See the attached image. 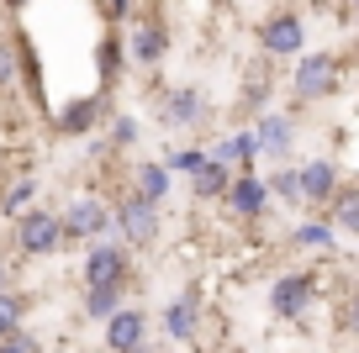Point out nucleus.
<instances>
[{
    "label": "nucleus",
    "instance_id": "1",
    "mask_svg": "<svg viewBox=\"0 0 359 353\" xmlns=\"http://www.w3.org/2000/svg\"><path fill=\"white\" fill-rule=\"evenodd\" d=\"M116 227H122V237H127V248H154L158 243V206L148 195H122L116 200Z\"/></svg>",
    "mask_w": 359,
    "mask_h": 353
},
{
    "label": "nucleus",
    "instance_id": "2",
    "mask_svg": "<svg viewBox=\"0 0 359 353\" xmlns=\"http://www.w3.org/2000/svg\"><path fill=\"white\" fill-rule=\"evenodd\" d=\"M16 243H22V254H32V258L53 254V248L64 243V216H58V211L32 206L27 216H16Z\"/></svg>",
    "mask_w": 359,
    "mask_h": 353
},
{
    "label": "nucleus",
    "instance_id": "3",
    "mask_svg": "<svg viewBox=\"0 0 359 353\" xmlns=\"http://www.w3.org/2000/svg\"><path fill=\"white\" fill-rule=\"evenodd\" d=\"M291 90L302 100H323V95H338V64L327 53H306L291 74Z\"/></svg>",
    "mask_w": 359,
    "mask_h": 353
},
{
    "label": "nucleus",
    "instance_id": "4",
    "mask_svg": "<svg viewBox=\"0 0 359 353\" xmlns=\"http://www.w3.org/2000/svg\"><path fill=\"white\" fill-rule=\"evenodd\" d=\"M259 48H264V53H275V58H296V53L306 48L302 16H296V11H275L264 27H259Z\"/></svg>",
    "mask_w": 359,
    "mask_h": 353
},
{
    "label": "nucleus",
    "instance_id": "5",
    "mask_svg": "<svg viewBox=\"0 0 359 353\" xmlns=\"http://www.w3.org/2000/svg\"><path fill=\"white\" fill-rule=\"evenodd\" d=\"M312 296H317V279L312 275H280L275 285H269V306H275V317H285V321L306 317Z\"/></svg>",
    "mask_w": 359,
    "mask_h": 353
},
{
    "label": "nucleus",
    "instance_id": "6",
    "mask_svg": "<svg viewBox=\"0 0 359 353\" xmlns=\"http://www.w3.org/2000/svg\"><path fill=\"white\" fill-rule=\"evenodd\" d=\"M122 279H127V248L95 237V248L85 254V285H122Z\"/></svg>",
    "mask_w": 359,
    "mask_h": 353
},
{
    "label": "nucleus",
    "instance_id": "7",
    "mask_svg": "<svg viewBox=\"0 0 359 353\" xmlns=\"http://www.w3.org/2000/svg\"><path fill=\"white\" fill-rule=\"evenodd\" d=\"M158 116H164L169 127H196L206 116V95L196 85H175V90H164V100H158Z\"/></svg>",
    "mask_w": 359,
    "mask_h": 353
},
{
    "label": "nucleus",
    "instance_id": "8",
    "mask_svg": "<svg viewBox=\"0 0 359 353\" xmlns=\"http://www.w3.org/2000/svg\"><path fill=\"white\" fill-rule=\"evenodd\" d=\"M291 143H296V122L285 116V111H264L259 127H254V148L264 158H285V153H291Z\"/></svg>",
    "mask_w": 359,
    "mask_h": 353
},
{
    "label": "nucleus",
    "instance_id": "9",
    "mask_svg": "<svg viewBox=\"0 0 359 353\" xmlns=\"http://www.w3.org/2000/svg\"><path fill=\"white\" fill-rule=\"evenodd\" d=\"M227 206H233V216H264V200H269V185L259 174H248V169H238L233 179H227Z\"/></svg>",
    "mask_w": 359,
    "mask_h": 353
},
{
    "label": "nucleus",
    "instance_id": "10",
    "mask_svg": "<svg viewBox=\"0 0 359 353\" xmlns=\"http://www.w3.org/2000/svg\"><path fill=\"white\" fill-rule=\"evenodd\" d=\"M143 338H148V317H143V311L116 306L111 317H106V348H111V353H133Z\"/></svg>",
    "mask_w": 359,
    "mask_h": 353
},
{
    "label": "nucleus",
    "instance_id": "11",
    "mask_svg": "<svg viewBox=\"0 0 359 353\" xmlns=\"http://www.w3.org/2000/svg\"><path fill=\"white\" fill-rule=\"evenodd\" d=\"M111 227V206L106 200H74V206L64 211V237H101V232Z\"/></svg>",
    "mask_w": 359,
    "mask_h": 353
},
{
    "label": "nucleus",
    "instance_id": "12",
    "mask_svg": "<svg viewBox=\"0 0 359 353\" xmlns=\"http://www.w3.org/2000/svg\"><path fill=\"white\" fill-rule=\"evenodd\" d=\"M122 48H127L143 69H158V64H164V53H169V27H164V22H137L133 37H127Z\"/></svg>",
    "mask_w": 359,
    "mask_h": 353
},
{
    "label": "nucleus",
    "instance_id": "13",
    "mask_svg": "<svg viewBox=\"0 0 359 353\" xmlns=\"http://www.w3.org/2000/svg\"><path fill=\"white\" fill-rule=\"evenodd\" d=\"M296 179H302V200L323 206V200H333V190H338V164L333 158H312V164L296 169Z\"/></svg>",
    "mask_w": 359,
    "mask_h": 353
},
{
    "label": "nucleus",
    "instance_id": "14",
    "mask_svg": "<svg viewBox=\"0 0 359 353\" xmlns=\"http://www.w3.org/2000/svg\"><path fill=\"white\" fill-rule=\"evenodd\" d=\"M196 327H201V306H196V296L185 290L180 300H169V311H164V332L175 342H196Z\"/></svg>",
    "mask_w": 359,
    "mask_h": 353
},
{
    "label": "nucleus",
    "instance_id": "15",
    "mask_svg": "<svg viewBox=\"0 0 359 353\" xmlns=\"http://www.w3.org/2000/svg\"><path fill=\"white\" fill-rule=\"evenodd\" d=\"M227 179H233V169H227L222 158H212V153L191 169V185H196V195H201V200H217L227 190Z\"/></svg>",
    "mask_w": 359,
    "mask_h": 353
},
{
    "label": "nucleus",
    "instance_id": "16",
    "mask_svg": "<svg viewBox=\"0 0 359 353\" xmlns=\"http://www.w3.org/2000/svg\"><path fill=\"white\" fill-rule=\"evenodd\" d=\"M101 122V95H85V100H69L64 116H58V127H64L69 137H85L90 127Z\"/></svg>",
    "mask_w": 359,
    "mask_h": 353
},
{
    "label": "nucleus",
    "instance_id": "17",
    "mask_svg": "<svg viewBox=\"0 0 359 353\" xmlns=\"http://www.w3.org/2000/svg\"><path fill=\"white\" fill-rule=\"evenodd\" d=\"M212 158H222V164L227 169H248V164H254V158H259V148H254V132H227L222 137V143H217V153Z\"/></svg>",
    "mask_w": 359,
    "mask_h": 353
},
{
    "label": "nucleus",
    "instance_id": "18",
    "mask_svg": "<svg viewBox=\"0 0 359 353\" xmlns=\"http://www.w3.org/2000/svg\"><path fill=\"white\" fill-rule=\"evenodd\" d=\"M133 179H137V195H148L154 206L169 195V164H137Z\"/></svg>",
    "mask_w": 359,
    "mask_h": 353
},
{
    "label": "nucleus",
    "instance_id": "19",
    "mask_svg": "<svg viewBox=\"0 0 359 353\" xmlns=\"http://www.w3.org/2000/svg\"><path fill=\"white\" fill-rule=\"evenodd\" d=\"M116 306H122V285H90V296H85V317L106 321Z\"/></svg>",
    "mask_w": 359,
    "mask_h": 353
},
{
    "label": "nucleus",
    "instance_id": "20",
    "mask_svg": "<svg viewBox=\"0 0 359 353\" xmlns=\"http://www.w3.org/2000/svg\"><path fill=\"white\" fill-rule=\"evenodd\" d=\"M333 221L359 237V185L354 190H333Z\"/></svg>",
    "mask_w": 359,
    "mask_h": 353
},
{
    "label": "nucleus",
    "instance_id": "21",
    "mask_svg": "<svg viewBox=\"0 0 359 353\" xmlns=\"http://www.w3.org/2000/svg\"><path fill=\"white\" fill-rule=\"evenodd\" d=\"M291 243H302V248H333V227H327V221H306V227H296L291 232Z\"/></svg>",
    "mask_w": 359,
    "mask_h": 353
},
{
    "label": "nucleus",
    "instance_id": "22",
    "mask_svg": "<svg viewBox=\"0 0 359 353\" xmlns=\"http://www.w3.org/2000/svg\"><path fill=\"white\" fill-rule=\"evenodd\" d=\"M22 311H27V300H22V296H11V290H0V338L22 327Z\"/></svg>",
    "mask_w": 359,
    "mask_h": 353
},
{
    "label": "nucleus",
    "instance_id": "23",
    "mask_svg": "<svg viewBox=\"0 0 359 353\" xmlns=\"http://www.w3.org/2000/svg\"><path fill=\"white\" fill-rule=\"evenodd\" d=\"M32 195H37V179L27 174V179H16L11 185V195H6V216H22L27 206H32Z\"/></svg>",
    "mask_w": 359,
    "mask_h": 353
},
{
    "label": "nucleus",
    "instance_id": "24",
    "mask_svg": "<svg viewBox=\"0 0 359 353\" xmlns=\"http://www.w3.org/2000/svg\"><path fill=\"white\" fill-rule=\"evenodd\" d=\"M269 195H280V200H302V179H296V169H280V174L269 179Z\"/></svg>",
    "mask_w": 359,
    "mask_h": 353
},
{
    "label": "nucleus",
    "instance_id": "25",
    "mask_svg": "<svg viewBox=\"0 0 359 353\" xmlns=\"http://www.w3.org/2000/svg\"><path fill=\"white\" fill-rule=\"evenodd\" d=\"M101 74L106 79L122 74V37H106V43H101Z\"/></svg>",
    "mask_w": 359,
    "mask_h": 353
},
{
    "label": "nucleus",
    "instance_id": "26",
    "mask_svg": "<svg viewBox=\"0 0 359 353\" xmlns=\"http://www.w3.org/2000/svg\"><path fill=\"white\" fill-rule=\"evenodd\" d=\"M137 143V122L133 116H111V148H133Z\"/></svg>",
    "mask_w": 359,
    "mask_h": 353
},
{
    "label": "nucleus",
    "instance_id": "27",
    "mask_svg": "<svg viewBox=\"0 0 359 353\" xmlns=\"http://www.w3.org/2000/svg\"><path fill=\"white\" fill-rule=\"evenodd\" d=\"M11 79H16V48L6 43V37H0V90L11 85Z\"/></svg>",
    "mask_w": 359,
    "mask_h": 353
},
{
    "label": "nucleus",
    "instance_id": "28",
    "mask_svg": "<svg viewBox=\"0 0 359 353\" xmlns=\"http://www.w3.org/2000/svg\"><path fill=\"white\" fill-rule=\"evenodd\" d=\"M201 158H206L201 148H185V153H175V158H169V169H185V174H191V169L201 164Z\"/></svg>",
    "mask_w": 359,
    "mask_h": 353
},
{
    "label": "nucleus",
    "instance_id": "29",
    "mask_svg": "<svg viewBox=\"0 0 359 353\" xmlns=\"http://www.w3.org/2000/svg\"><path fill=\"white\" fill-rule=\"evenodd\" d=\"M0 353H32V342L16 338V332H6V338H0Z\"/></svg>",
    "mask_w": 359,
    "mask_h": 353
},
{
    "label": "nucleus",
    "instance_id": "30",
    "mask_svg": "<svg viewBox=\"0 0 359 353\" xmlns=\"http://www.w3.org/2000/svg\"><path fill=\"white\" fill-rule=\"evenodd\" d=\"M344 321H348V332H359V290L348 296V306H344Z\"/></svg>",
    "mask_w": 359,
    "mask_h": 353
},
{
    "label": "nucleus",
    "instance_id": "31",
    "mask_svg": "<svg viewBox=\"0 0 359 353\" xmlns=\"http://www.w3.org/2000/svg\"><path fill=\"white\" fill-rule=\"evenodd\" d=\"M101 11L116 22V16H127V11H133V0H101Z\"/></svg>",
    "mask_w": 359,
    "mask_h": 353
},
{
    "label": "nucleus",
    "instance_id": "32",
    "mask_svg": "<svg viewBox=\"0 0 359 353\" xmlns=\"http://www.w3.org/2000/svg\"><path fill=\"white\" fill-rule=\"evenodd\" d=\"M6 6H11V11H22V6H27V0H6Z\"/></svg>",
    "mask_w": 359,
    "mask_h": 353
},
{
    "label": "nucleus",
    "instance_id": "33",
    "mask_svg": "<svg viewBox=\"0 0 359 353\" xmlns=\"http://www.w3.org/2000/svg\"><path fill=\"white\" fill-rule=\"evenodd\" d=\"M0 290H6V269H0Z\"/></svg>",
    "mask_w": 359,
    "mask_h": 353
},
{
    "label": "nucleus",
    "instance_id": "34",
    "mask_svg": "<svg viewBox=\"0 0 359 353\" xmlns=\"http://www.w3.org/2000/svg\"><path fill=\"white\" fill-rule=\"evenodd\" d=\"M354 11H359V0H354Z\"/></svg>",
    "mask_w": 359,
    "mask_h": 353
}]
</instances>
